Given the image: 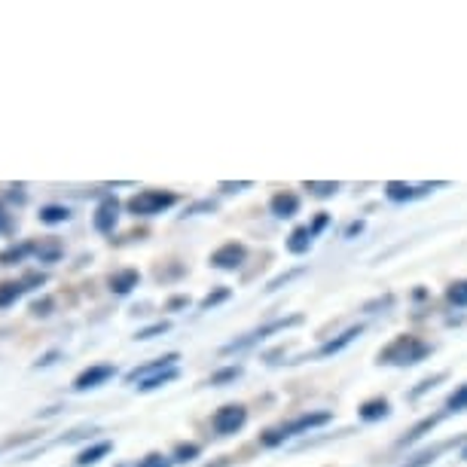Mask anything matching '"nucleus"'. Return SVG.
I'll list each match as a JSON object with an SVG mask.
<instances>
[{"mask_svg": "<svg viewBox=\"0 0 467 467\" xmlns=\"http://www.w3.org/2000/svg\"><path fill=\"white\" fill-rule=\"evenodd\" d=\"M330 419H333V412H327V410H321V412H303V416H296V419L285 421V425L269 428L266 434H260V443L266 446V449H275V446L285 443V440H290V437L308 434V431H312V428L327 425Z\"/></svg>", "mask_w": 467, "mask_h": 467, "instance_id": "f257e3e1", "label": "nucleus"}, {"mask_svg": "<svg viewBox=\"0 0 467 467\" xmlns=\"http://www.w3.org/2000/svg\"><path fill=\"white\" fill-rule=\"evenodd\" d=\"M431 355V346L421 342L419 337H398L388 348L379 351V364L391 367H416Z\"/></svg>", "mask_w": 467, "mask_h": 467, "instance_id": "f03ea898", "label": "nucleus"}, {"mask_svg": "<svg viewBox=\"0 0 467 467\" xmlns=\"http://www.w3.org/2000/svg\"><path fill=\"white\" fill-rule=\"evenodd\" d=\"M174 205H178V196L169 190H140L126 202V208L135 217H156V214H162V211H169Z\"/></svg>", "mask_w": 467, "mask_h": 467, "instance_id": "7ed1b4c3", "label": "nucleus"}, {"mask_svg": "<svg viewBox=\"0 0 467 467\" xmlns=\"http://www.w3.org/2000/svg\"><path fill=\"white\" fill-rule=\"evenodd\" d=\"M296 324H303V315H290V318L269 321L266 327H260V330L248 333V337H244V339H235V342H229V346H223V348H220V355H235V351H244V348H251V346H257V342H263V339L269 337V333H278V330L296 327Z\"/></svg>", "mask_w": 467, "mask_h": 467, "instance_id": "20e7f679", "label": "nucleus"}, {"mask_svg": "<svg viewBox=\"0 0 467 467\" xmlns=\"http://www.w3.org/2000/svg\"><path fill=\"white\" fill-rule=\"evenodd\" d=\"M244 421H248V410H244L242 403H226V407H220L214 416H211V428H214V434L220 437H233L244 428Z\"/></svg>", "mask_w": 467, "mask_h": 467, "instance_id": "39448f33", "label": "nucleus"}, {"mask_svg": "<svg viewBox=\"0 0 467 467\" xmlns=\"http://www.w3.org/2000/svg\"><path fill=\"white\" fill-rule=\"evenodd\" d=\"M437 187H443V183H400V181H388L385 183V196L391 202H416V199H425L428 192H434Z\"/></svg>", "mask_w": 467, "mask_h": 467, "instance_id": "423d86ee", "label": "nucleus"}, {"mask_svg": "<svg viewBox=\"0 0 467 467\" xmlns=\"http://www.w3.org/2000/svg\"><path fill=\"white\" fill-rule=\"evenodd\" d=\"M244 260H248V248L239 242H226L211 254V266L220 269V272H235Z\"/></svg>", "mask_w": 467, "mask_h": 467, "instance_id": "0eeeda50", "label": "nucleus"}, {"mask_svg": "<svg viewBox=\"0 0 467 467\" xmlns=\"http://www.w3.org/2000/svg\"><path fill=\"white\" fill-rule=\"evenodd\" d=\"M117 376V367L113 364H95V367H86L80 376L74 379V391H92V388H101L108 385L110 379Z\"/></svg>", "mask_w": 467, "mask_h": 467, "instance_id": "6e6552de", "label": "nucleus"}, {"mask_svg": "<svg viewBox=\"0 0 467 467\" xmlns=\"http://www.w3.org/2000/svg\"><path fill=\"white\" fill-rule=\"evenodd\" d=\"M117 223H119V202L113 199V196H104V199L99 202V208H95V214H92L95 233L110 235L113 229H117Z\"/></svg>", "mask_w": 467, "mask_h": 467, "instance_id": "1a4fd4ad", "label": "nucleus"}, {"mask_svg": "<svg viewBox=\"0 0 467 467\" xmlns=\"http://www.w3.org/2000/svg\"><path fill=\"white\" fill-rule=\"evenodd\" d=\"M178 360H181V355H174V351H171V355H162V358L150 360V364H144V367L129 369V373H126V382H129V385H140L144 379H153V376L165 373V369L178 367Z\"/></svg>", "mask_w": 467, "mask_h": 467, "instance_id": "9d476101", "label": "nucleus"}, {"mask_svg": "<svg viewBox=\"0 0 467 467\" xmlns=\"http://www.w3.org/2000/svg\"><path fill=\"white\" fill-rule=\"evenodd\" d=\"M108 285H110L113 296H129L131 290L140 285V272L138 269H119V272H113Z\"/></svg>", "mask_w": 467, "mask_h": 467, "instance_id": "9b49d317", "label": "nucleus"}, {"mask_svg": "<svg viewBox=\"0 0 467 467\" xmlns=\"http://www.w3.org/2000/svg\"><path fill=\"white\" fill-rule=\"evenodd\" d=\"M269 211L275 214L278 220H290L299 214V196L294 192H275V196L269 199Z\"/></svg>", "mask_w": 467, "mask_h": 467, "instance_id": "f8f14e48", "label": "nucleus"}, {"mask_svg": "<svg viewBox=\"0 0 467 467\" xmlns=\"http://www.w3.org/2000/svg\"><path fill=\"white\" fill-rule=\"evenodd\" d=\"M360 333H364V327H360V324H358V327H348L346 333H339L337 339H327V342H324V346L318 348V355H315V358H330V355H339V351L346 348V346H351V342H355V339L360 337Z\"/></svg>", "mask_w": 467, "mask_h": 467, "instance_id": "ddd939ff", "label": "nucleus"}, {"mask_svg": "<svg viewBox=\"0 0 467 467\" xmlns=\"http://www.w3.org/2000/svg\"><path fill=\"white\" fill-rule=\"evenodd\" d=\"M110 449L113 443L110 440H99V443H92V446H86L80 455H77V467H92V464H99L104 455H110Z\"/></svg>", "mask_w": 467, "mask_h": 467, "instance_id": "4468645a", "label": "nucleus"}, {"mask_svg": "<svg viewBox=\"0 0 467 467\" xmlns=\"http://www.w3.org/2000/svg\"><path fill=\"white\" fill-rule=\"evenodd\" d=\"M358 416L364 419V421H382V419H388V416H391V403H388L385 398L367 400V403H360Z\"/></svg>", "mask_w": 467, "mask_h": 467, "instance_id": "2eb2a0df", "label": "nucleus"}, {"mask_svg": "<svg viewBox=\"0 0 467 467\" xmlns=\"http://www.w3.org/2000/svg\"><path fill=\"white\" fill-rule=\"evenodd\" d=\"M34 257H37L40 263H58L61 257H65V244H61L58 239H43L40 244H34Z\"/></svg>", "mask_w": 467, "mask_h": 467, "instance_id": "dca6fc26", "label": "nucleus"}, {"mask_svg": "<svg viewBox=\"0 0 467 467\" xmlns=\"http://www.w3.org/2000/svg\"><path fill=\"white\" fill-rule=\"evenodd\" d=\"M312 239H315L312 229H308V226H296L294 233H290V239H287V251L296 254V257H299V254H308V248H312Z\"/></svg>", "mask_w": 467, "mask_h": 467, "instance_id": "f3484780", "label": "nucleus"}, {"mask_svg": "<svg viewBox=\"0 0 467 467\" xmlns=\"http://www.w3.org/2000/svg\"><path fill=\"white\" fill-rule=\"evenodd\" d=\"M70 220V208L67 205H43L40 208V223L47 226H61Z\"/></svg>", "mask_w": 467, "mask_h": 467, "instance_id": "a211bd4d", "label": "nucleus"}, {"mask_svg": "<svg viewBox=\"0 0 467 467\" xmlns=\"http://www.w3.org/2000/svg\"><path fill=\"white\" fill-rule=\"evenodd\" d=\"M25 294H28V290H25L22 281H4V285H0V308L16 306V299H22Z\"/></svg>", "mask_w": 467, "mask_h": 467, "instance_id": "6ab92c4d", "label": "nucleus"}, {"mask_svg": "<svg viewBox=\"0 0 467 467\" xmlns=\"http://www.w3.org/2000/svg\"><path fill=\"white\" fill-rule=\"evenodd\" d=\"M181 376V369L178 367H171V369H165V373H160V376H153V379H144L140 385H135L140 394H147V391H156V388H162V385H169V382H174V379Z\"/></svg>", "mask_w": 467, "mask_h": 467, "instance_id": "aec40b11", "label": "nucleus"}, {"mask_svg": "<svg viewBox=\"0 0 467 467\" xmlns=\"http://www.w3.org/2000/svg\"><path fill=\"white\" fill-rule=\"evenodd\" d=\"M28 254H34V244L25 242V244H13V248H6L4 254H0V263L4 266H16V263H22Z\"/></svg>", "mask_w": 467, "mask_h": 467, "instance_id": "412c9836", "label": "nucleus"}, {"mask_svg": "<svg viewBox=\"0 0 467 467\" xmlns=\"http://www.w3.org/2000/svg\"><path fill=\"white\" fill-rule=\"evenodd\" d=\"M440 419H443V416H431V419H425V421H419V425L412 428L410 434L400 440V446H412V443H416V440H421V437H425L428 431H434V428L440 425Z\"/></svg>", "mask_w": 467, "mask_h": 467, "instance_id": "4be33fe9", "label": "nucleus"}, {"mask_svg": "<svg viewBox=\"0 0 467 467\" xmlns=\"http://www.w3.org/2000/svg\"><path fill=\"white\" fill-rule=\"evenodd\" d=\"M244 373V369L239 367V364H233V367H223V369H217V373H211V379H208V385H214V388H223V385H229V382H235Z\"/></svg>", "mask_w": 467, "mask_h": 467, "instance_id": "5701e85b", "label": "nucleus"}, {"mask_svg": "<svg viewBox=\"0 0 467 467\" xmlns=\"http://www.w3.org/2000/svg\"><path fill=\"white\" fill-rule=\"evenodd\" d=\"M306 190L312 192V196H318V199H330V196H337V192H339V183L337 181H306Z\"/></svg>", "mask_w": 467, "mask_h": 467, "instance_id": "b1692460", "label": "nucleus"}, {"mask_svg": "<svg viewBox=\"0 0 467 467\" xmlns=\"http://www.w3.org/2000/svg\"><path fill=\"white\" fill-rule=\"evenodd\" d=\"M199 452H202L199 443H178V446H174L171 462H174V464H190V462H196Z\"/></svg>", "mask_w": 467, "mask_h": 467, "instance_id": "393cba45", "label": "nucleus"}, {"mask_svg": "<svg viewBox=\"0 0 467 467\" xmlns=\"http://www.w3.org/2000/svg\"><path fill=\"white\" fill-rule=\"evenodd\" d=\"M446 299L452 306H458V308H467V278L464 281H452L449 290H446Z\"/></svg>", "mask_w": 467, "mask_h": 467, "instance_id": "a878e982", "label": "nucleus"}, {"mask_svg": "<svg viewBox=\"0 0 467 467\" xmlns=\"http://www.w3.org/2000/svg\"><path fill=\"white\" fill-rule=\"evenodd\" d=\"M169 330H171V321H156V324H150V327L138 330V333H135V339H138V342H147V339L162 337V333H169Z\"/></svg>", "mask_w": 467, "mask_h": 467, "instance_id": "bb28decb", "label": "nucleus"}, {"mask_svg": "<svg viewBox=\"0 0 467 467\" xmlns=\"http://www.w3.org/2000/svg\"><path fill=\"white\" fill-rule=\"evenodd\" d=\"M446 410H449V412H467V382H464L462 388H455L452 394H449Z\"/></svg>", "mask_w": 467, "mask_h": 467, "instance_id": "cd10ccee", "label": "nucleus"}, {"mask_svg": "<svg viewBox=\"0 0 467 467\" xmlns=\"http://www.w3.org/2000/svg\"><path fill=\"white\" fill-rule=\"evenodd\" d=\"M443 452V446H437V449H428V452H421V455H416L412 462H407V464H400V467H431L437 462V455Z\"/></svg>", "mask_w": 467, "mask_h": 467, "instance_id": "c85d7f7f", "label": "nucleus"}, {"mask_svg": "<svg viewBox=\"0 0 467 467\" xmlns=\"http://www.w3.org/2000/svg\"><path fill=\"white\" fill-rule=\"evenodd\" d=\"M52 306H56V303H52V296L34 299V303H31V315H34V318H49V315H52Z\"/></svg>", "mask_w": 467, "mask_h": 467, "instance_id": "c756f323", "label": "nucleus"}, {"mask_svg": "<svg viewBox=\"0 0 467 467\" xmlns=\"http://www.w3.org/2000/svg\"><path fill=\"white\" fill-rule=\"evenodd\" d=\"M174 462L169 455H162V452H150V455H144L138 462V467H171Z\"/></svg>", "mask_w": 467, "mask_h": 467, "instance_id": "7c9ffc66", "label": "nucleus"}, {"mask_svg": "<svg viewBox=\"0 0 467 467\" xmlns=\"http://www.w3.org/2000/svg\"><path fill=\"white\" fill-rule=\"evenodd\" d=\"M223 299H229V290H226V287H220V290H214V294H208L205 299H202L199 308H202V312H208V308L220 306V303H223Z\"/></svg>", "mask_w": 467, "mask_h": 467, "instance_id": "2f4dec72", "label": "nucleus"}, {"mask_svg": "<svg viewBox=\"0 0 467 467\" xmlns=\"http://www.w3.org/2000/svg\"><path fill=\"white\" fill-rule=\"evenodd\" d=\"M22 285H25V290H34V287L47 285V275H43V272H28V275L22 278Z\"/></svg>", "mask_w": 467, "mask_h": 467, "instance_id": "473e14b6", "label": "nucleus"}, {"mask_svg": "<svg viewBox=\"0 0 467 467\" xmlns=\"http://www.w3.org/2000/svg\"><path fill=\"white\" fill-rule=\"evenodd\" d=\"M254 183L251 181H239V183H233V181H220V190L223 192H244V190H251Z\"/></svg>", "mask_w": 467, "mask_h": 467, "instance_id": "72a5a7b5", "label": "nucleus"}, {"mask_svg": "<svg viewBox=\"0 0 467 467\" xmlns=\"http://www.w3.org/2000/svg\"><path fill=\"white\" fill-rule=\"evenodd\" d=\"M443 379H446L443 373H440V376H434V379H425V382H421V385L416 388V391H412V398H421V394H425L428 388H434L437 382H443Z\"/></svg>", "mask_w": 467, "mask_h": 467, "instance_id": "f704fd0d", "label": "nucleus"}, {"mask_svg": "<svg viewBox=\"0 0 467 467\" xmlns=\"http://www.w3.org/2000/svg\"><path fill=\"white\" fill-rule=\"evenodd\" d=\"M95 434V428L89 431H70L67 437H61V443H77V440H86V437H92Z\"/></svg>", "mask_w": 467, "mask_h": 467, "instance_id": "c9c22d12", "label": "nucleus"}, {"mask_svg": "<svg viewBox=\"0 0 467 467\" xmlns=\"http://www.w3.org/2000/svg\"><path fill=\"white\" fill-rule=\"evenodd\" d=\"M299 272H303V269H296V272H287V275H278L275 281H269V287H266V290H269V294H272V290H278L281 285H287V281H290V278H296V275H299Z\"/></svg>", "mask_w": 467, "mask_h": 467, "instance_id": "e433bc0d", "label": "nucleus"}, {"mask_svg": "<svg viewBox=\"0 0 467 467\" xmlns=\"http://www.w3.org/2000/svg\"><path fill=\"white\" fill-rule=\"evenodd\" d=\"M0 233H6V235L13 233V220H10V214H6L4 205H0Z\"/></svg>", "mask_w": 467, "mask_h": 467, "instance_id": "4c0bfd02", "label": "nucleus"}, {"mask_svg": "<svg viewBox=\"0 0 467 467\" xmlns=\"http://www.w3.org/2000/svg\"><path fill=\"white\" fill-rule=\"evenodd\" d=\"M217 202H196L192 208H187V214H202V211H214Z\"/></svg>", "mask_w": 467, "mask_h": 467, "instance_id": "58836bf2", "label": "nucleus"}, {"mask_svg": "<svg viewBox=\"0 0 467 467\" xmlns=\"http://www.w3.org/2000/svg\"><path fill=\"white\" fill-rule=\"evenodd\" d=\"M327 220H330L327 214H318V217H315V223H312V226H308V229H312V235H318V233H321V229H324V226H327Z\"/></svg>", "mask_w": 467, "mask_h": 467, "instance_id": "ea45409f", "label": "nucleus"}, {"mask_svg": "<svg viewBox=\"0 0 467 467\" xmlns=\"http://www.w3.org/2000/svg\"><path fill=\"white\" fill-rule=\"evenodd\" d=\"M22 190L25 187H10V202H19V205H25V202H28V196H25Z\"/></svg>", "mask_w": 467, "mask_h": 467, "instance_id": "a19ab883", "label": "nucleus"}, {"mask_svg": "<svg viewBox=\"0 0 467 467\" xmlns=\"http://www.w3.org/2000/svg\"><path fill=\"white\" fill-rule=\"evenodd\" d=\"M183 306H190V299L187 296H174L165 308H169V312H174V308H183Z\"/></svg>", "mask_w": 467, "mask_h": 467, "instance_id": "79ce46f5", "label": "nucleus"}, {"mask_svg": "<svg viewBox=\"0 0 467 467\" xmlns=\"http://www.w3.org/2000/svg\"><path fill=\"white\" fill-rule=\"evenodd\" d=\"M358 233H364V223H360V220H358V223H351V226L346 229V239H355Z\"/></svg>", "mask_w": 467, "mask_h": 467, "instance_id": "37998d69", "label": "nucleus"}, {"mask_svg": "<svg viewBox=\"0 0 467 467\" xmlns=\"http://www.w3.org/2000/svg\"><path fill=\"white\" fill-rule=\"evenodd\" d=\"M56 358H58V351H49V355H43L37 360V367H49V364H56Z\"/></svg>", "mask_w": 467, "mask_h": 467, "instance_id": "c03bdc74", "label": "nucleus"}, {"mask_svg": "<svg viewBox=\"0 0 467 467\" xmlns=\"http://www.w3.org/2000/svg\"><path fill=\"white\" fill-rule=\"evenodd\" d=\"M462 458H464V462H467V449H464V452H462Z\"/></svg>", "mask_w": 467, "mask_h": 467, "instance_id": "a18cd8bd", "label": "nucleus"}]
</instances>
